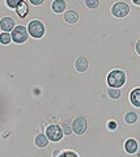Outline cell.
I'll list each match as a JSON object with an SVG mask.
<instances>
[{
    "label": "cell",
    "mask_w": 140,
    "mask_h": 157,
    "mask_svg": "<svg viewBox=\"0 0 140 157\" xmlns=\"http://www.w3.org/2000/svg\"><path fill=\"white\" fill-rule=\"evenodd\" d=\"M124 81H126V75L123 71L114 70L108 76V84L112 88H120L124 84Z\"/></svg>",
    "instance_id": "1"
},
{
    "label": "cell",
    "mask_w": 140,
    "mask_h": 157,
    "mask_svg": "<svg viewBox=\"0 0 140 157\" xmlns=\"http://www.w3.org/2000/svg\"><path fill=\"white\" fill-rule=\"evenodd\" d=\"M28 32L32 37L34 38H42L43 34H45V26L41 21L38 20H33V21L29 22V26H28Z\"/></svg>",
    "instance_id": "2"
},
{
    "label": "cell",
    "mask_w": 140,
    "mask_h": 157,
    "mask_svg": "<svg viewBox=\"0 0 140 157\" xmlns=\"http://www.w3.org/2000/svg\"><path fill=\"white\" fill-rule=\"evenodd\" d=\"M28 36H29L28 29L22 25L14 26V29L12 30V39L16 43H24L28 39Z\"/></svg>",
    "instance_id": "3"
},
{
    "label": "cell",
    "mask_w": 140,
    "mask_h": 157,
    "mask_svg": "<svg viewBox=\"0 0 140 157\" xmlns=\"http://www.w3.org/2000/svg\"><path fill=\"white\" fill-rule=\"evenodd\" d=\"M112 13L114 14L115 17H118V18L126 17L127 14L130 13V7H128V4L122 3V2L115 3L114 6H113V8H112Z\"/></svg>",
    "instance_id": "4"
},
{
    "label": "cell",
    "mask_w": 140,
    "mask_h": 157,
    "mask_svg": "<svg viewBox=\"0 0 140 157\" xmlns=\"http://www.w3.org/2000/svg\"><path fill=\"white\" fill-rule=\"evenodd\" d=\"M46 135L51 141H59L62 139V136H63V130L56 124H51L46 128Z\"/></svg>",
    "instance_id": "5"
},
{
    "label": "cell",
    "mask_w": 140,
    "mask_h": 157,
    "mask_svg": "<svg viewBox=\"0 0 140 157\" xmlns=\"http://www.w3.org/2000/svg\"><path fill=\"white\" fill-rule=\"evenodd\" d=\"M72 130H74V132L77 135H83L86 131V121L81 117L76 118L74 121V123H72Z\"/></svg>",
    "instance_id": "6"
},
{
    "label": "cell",
    "mask_w": 140,
    "mask_h": 157,
    "mask_svg": "<svg viewBox=\"0 0 140 157\" xmlns=\"http://www.w3.org/2000/svg\"><path fill=\"white\" fill-rule=\"evenodd\" d=\"M0 28H2L4 32H11L14 29V21L11 17H3L0 20Z\"/></svg>",
    "instance_id": "7"
},
{
    "label": "cell",
    "mask_w": 140,
    "mask_h": 157,
    "mask_svg": "<svg viewBox=\"0 0 140 157\" xmlns=\"http://www.w3.org/2000/svg\"><path fill=\"white\" fill-rule=\"evenodd\" d=\"M75 67L79 72H85L88 70V60L85 58H77L75 62Z\"/></svg>",
    "instance_id": "8"
},
{
    "label": "cell",
    "mask_w": 140,
    "mask_h": 157,
    "mask_svg": "<svg viewBox=\"0 0 140 157\" xmlns=\"http://www.w3.org/2000/svg\"><path fill=\"white\" fill-rule=\"evenodd\" d=\"M51 8L55 13H62L63 11H66V2L64 0H54Z\"/></svg>",
    "instance_id": "9"
},
{
    "label": "cell",
    "mask_w": 140,
    "mask_h": 157,
    "mask_svg": "<svg viewBox=\"0 0 140 157\" xmlns=\"http://www.w3.org/2000/svg\"><path fill=\"white\" fill-rule=\"evenodd\" d=\"M130 100H131V104L136 107H140V89H134L131 92V96H130Z\"/></svg>",
    "instance_id": "10"
},
{
    "label": "cell",
    "mask_w": 140,
    "mask_h": 157,
    "mask_svg": "<svg viewBox=\"0 0 140 157\" xmlns=\"http://www.w3.org/2000/svg\"><path fill=\"white\" fill-rule=\"evenodd\" d=\"M64 20L68 24H75V22L79 21V14H77L75 11H68L64 14Z\"/></svg>",
    "instance_id": "11"
},
{
    "label": "cell",
    "mask_w": 140,
    "mask_h": 157,
    "mask_svg": "<svg viewBox=\"0 0 140 157\" xmlns=\"http://www.w3.org/2000/svg\"><path fill=\"white\" fill-rule=\"evenodd\" d=\"M47 143H49V137L47 135H43V134H40L36 136V145L40 147V148H43V147H46Z\"/></svg>",
    "instance_id": "12"
},
{
    "label": "cell",
    "mask_w": 140,
    "mask_h": 157,
    "mask_svg": "<svg viewBox=\"0 0 140 157\" xmlns=\"http://www.w3.org/2000/svg\"><path fill=\"white\" fill-rule=\"evenodd\" d=\"M124 148H126V151L128 152V153H135L138 149V143H136V140H134V139H128L126 141V144H124Z\"/></svg>",
    "instance_id": "13"
},
{
    "label": "cell",
    "mask_w": 140,
    "mask_h": 157,
    "mask_svg": "<svg viewBox=\"0 0 140 157\" xmlns=\"http://www.w3.org/2000/svg\"><path fill=\"white\" fill-rule=\"evenodd\" d=\"M28 11H29V8H28V6H26L25 2H21L20 6L16 8V12H17V14H18L20 17H25L26 14H28Z\"/></svg>",
    "instance_id": "14"
},
{
    "label": "cell",
    "mask_w": 140,
    "mask_h": 157,
    "mask_svg": "<svg viewBox=\"0 0 140 157\" xmlns=\"http://www.w3.org/2000/svg\"><path fill=\"white\" fill-rule=\"evenodd\" d=\"M124 121H126V123L132 124V123H135V122L138 121V114L136 113H134V111H128L127 114L124 115Z\"/></svg>",
    "instance_id": "15"
},
{
    "label": "cell",
    "mask_w": 140,
    "mask_h": 157,
    "mask_svg": "<svg viewBox=\"0 0 140 157\" xmlns=\"http://www.w3.org/2000/svg\"><path fill=\"white\" fill-rule=\"evenodd\" d=\"M108 94L110 98H113V100H118V98H120V94H122V93H120L119 88H110Z\"/></svg>",
    "instance_id": "16"
},
{
    "label": "cell",
    "mask_w": 140,
    "mask_h": 157,
    "mask_svg": "<svg viewBox=\"0 0 140 157\" xmlns=\"http://www.w3.org/2000/svg\"><path fill=\"white\" fill-rule=\"evenodd\" d=\"M11 39H12V36L8 32H4L0 34V43H3V45H8L11 42Z\"/></svg>",
    "instance_id": "17"
},
{
    "label": "cell",
    "mask_w": 140,
    "mask_h": 157,
    "mask_svg": "<svg viewBox=\"0 0 140 157\" xmlns=\"http://www.w3.org/2000/svg\"><path fill=\"white\" fill-rule=\"evenodd\" d=\"M74 131L72 130V124H71V122L70 121H67V122H64L63 123V132L66 135H71V132Z\"/></svg>",
    "instance_id": "18"
},
{
    "label": "cell",
    "mask_w": 140,
    "mask_h": 157,
    "mask_svg": "<svg viewBox=\"0 0 140 157\" xmlns=\"http://www.w3.org/2000/svg\"><path fill=\"white\" fill-rule=\"evenodd\" d=\"M21 2H24V0H7V6H8L9 8L16 9V8L21 4Z\"/></svg>",
    "instance_id": "19"
},
{
    "label": "cell",
    "mask_w": 140,
    "mask_h": 157,
    "mask_svg": "<svg viewBox=\"0 0 140 157\" xmlns=\"http://www.w3.org/2000/svg\"><path fill=\"white\" fill-rule=\"evenodd\" d=\"M85 6L88 8H97L98 7V0H85Z\"/></svg>",
    "instance_id": "20"
},
{
    "label": "cell",
    "mask_w": 140,
    "mask_h": 157,
    "mask_svg": "<svg viewBox=\"0 0 140 157\" xmlns=\"http://www.w3.org/2000/svg\"><path fill=\"white\" fill-rule=\"evenodd\" d=\"M58 156H77L76 152H70V151H63L60 153H58Z\"/></svg>",
    "instance_id": "21"
},
{
    "label": "cell",
    "mask_w": 140,
    "mask_h": 157,
    "mask_svg": "<svg viewBox=\"0 0 140 157\" xmlns=\"http://www.w3.org/2000/svg\"><path fill=\"white\" fill-rule=\"evenodd\" d=\"M43 2H45V0H30V3L33 4V6H41Z\"/></svg>",
    "instance_id": "22"
},
{
    "label": "cell",
    "mask_w": 140,
    "mask_h": 157,
    "mask_svg": "<svg viewBox=\"0 0 140 157\" xmlns=\"http://www.w3.org/2000/svg\"><path fill=\"white\" fill-rule=\"evenodd\" d=\"M136 52H138L139 55H140V39H139V41L136 42Z\"/></svg>",
    "instance_id": "23"
},
{
    "label": "cell",
    "mask_w": 140,
    "mask_h": 157,
    "mask_svg": "<svg viewBox=\"0 0 140 157\" xmlns=\"http://www.w3.org/2000/svg\"><path fill=\"white\" fill-rule=\"evenodd\" d=\"M110 128H112V130L115 128V123H114V122H112V123H110Z\"/></svg>",
    "instance_id": "24"
},
{
    "label": "cell",
    "mask_w": 140,
    "mask_h": 157,
    "mask_svg": "<svg viewBox=\"0 0 140 157\" xmlns=\"http://www.w3.org/2000/svg\"><path fill=\"white\" fill-rule=\"evenodd\" d=\"M134 3L136 4V6H140V0H134Z\"/></svg>",
    "instance_id": "25"
}]
</instances>
